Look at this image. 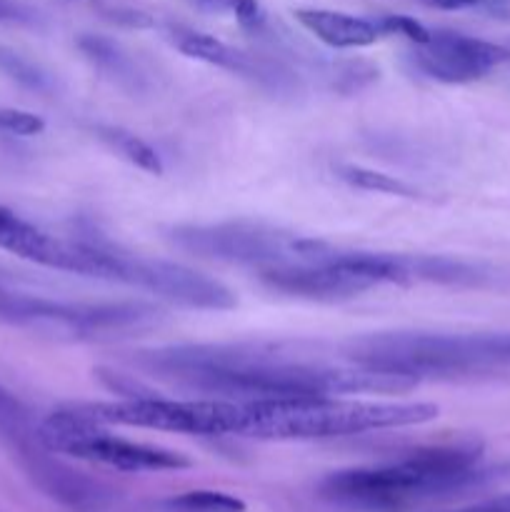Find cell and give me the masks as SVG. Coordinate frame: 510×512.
<instances>
[{
  "instance_id": "obj_1",
  "label": "cell",
  "mask_w": 510,
  "mask_h": 512,
  "mask_svg": "<svg viewBox=\"0 0 510 512\" xmlns=\"http://www.w3.org/2000/svg\"><path fill=\"white\" fill-rule=\"evenodd\" d=\"M130 363L180 390L218 400H303L408 393L413 380L353 365L333 368L285 343H185L138 350Z\"/></svg>"
},
{
  "instance_id": "obj_2",
  "label": "cell",
  "mask_w": 510,
  "mask_h": 512,
  "mask_svg": "<svg viewBox=\"0 0 510 512\" xmlns=\"http://www.w3.org/2000/svg\"><path fill=\"white\" fill-rule=\"evenodd\" d=\"M490 475L493 470L483 465V445L463 440L420 448L388 465L338 470L318 485V495L350 512H405L475 488Z\"/></svg>"
},
{
  "instance_id": "obj_3",
  "label": "cell",
  "mask_w": 510,
  "mask_h": 512,
  "mask_svg": "<svg viewBox=\"0 0 510 512\" xmlns=\"http://www.w3.org/2000/svg\"><path fill=\"white\" fill-rule=\"evenodd\" d=\"M343 358L358 368L420 380H495L510 375V333L393 330L350 338Z\"/></svg>"
},
{
  "instance_id": "obj_4",
  "label": "cell",
  "mask_w": 510,
  "mask_h": 512,
  "mask_svg": "<svg viewBox=\"0 0 510 512\" xmlns=\"http://www.w3.org/2000/svg\"><path fill=\"white\" fill-rule=\"evenodd\" d=\"M238 438L325 440L375 430L410 428L438 418L433 403H370V400L303 398L238 403Z\"/></svg>"
},
{
  "instance_id": "obj_5",
  "label": "cell",
  "mask_w": 510,
  "mask_h": 512,
  "mask_svg": "<svg viewBox=\"0 0 510 512\" xmlns=\"http://www.w3.org/2000/svg\"><path fill=\"white\" fill-rule=\"evenodd\" d=\"M60 270L85 278L113 280L148 290L158 298L193 310H230L235 308V295L228 285L210 275L198 273L188 265L170 263L160 258L125 253L110 240L98 238H65Z\"/></svg>"
},
{
  "instance_id": "obj_6",
  "label": "cell",
  "mask_w": 510,
  "mask_h": 512,
  "mask_svg": "<svg viewBox=\"0 0 510 512\" xmlns=\"http://www.w3.org/2000/svg\"><path fill=\"white\" fill-rule=\"evenodd\" d=\"M0 440L13 455L25 478L53 503L70 512H103L113 505L115 493L83 470L63 463L43 443L40 420L28 405L0 385Z\"/></svg>"
},
{
  "instance_id": "obj_7",
  "label": "cell",
  "mask_w": 510,
  "mask_h": 512,
  "mask_svg": "<svg viewBox=\"0 0 510 512\" xmlns=\"http://www.w3.org/2000/svg\"><path fill=\"white\" fill-rule=\"evenodd\" d=\"M163 233L170 245L195 258L250 265L255 270L310 263V260H320L330 250V245L323 240L290 235L270 225L250 223V220L180 223L170 225Z\"/></svg>"
},
{
  "instance_id": "obj_8",
  "label": "cell",
  "mask_w": 510,
  "mask_h": 512,
  "mask_svg": "<svg viewBox=\"0 0 510 512\" xmlns=\"http://www.w3.org/2000/svg\"><path fill=\"white\" fill-rule=\"evenodd\" d=\"M148 303H63L40 295L13 293L0 285V323L68 340H110L138 333L158 320Z\"/></svg>"
},
{
  "instance_id": "obj_9",
  "label": "cell",
  "mask_w": 510,
  "mask_h": 512,
  "mask_svg": "<svg viewBox=\"0 0 510 512\" xmlns=\"http://www.w3.org/2000/svg\"><path fill=\"white\" fill-rule=\"evenodd\" d=\"M40 435L53 453L108 465L123 473H163V470H188L193 465L188 455L178 450L133 443L108 433L105 425L90 420L75 405L53 410L48 418L40 420Z\"/></svg>"
},
{
  "instance_id": "obj_10",
  "label": "cell",
  "mask_w": 510,
  "mask_h": 512,
  "mask_svg": "<svg viewBox=\"0 0 510 512\" xmlns=\"http://www.w3.org/2000/svg\"><path fill=\"white\" fill-rule=\"evenodd\" d=\"M75 408L100 425L223 438L235 433L240 405L238 400H168L150 395V398H123L115 403H78Z\"/></svg>"
},
{
  "instance_id": "obj_11",
  "label": "cell",
  "mask_w": 510,
  "mask_h": 512,
  "mask_svg": "<svg viewBox=\"0 0 510 512\" xmlns=\"http://www.w3.org/2000/svg\"><path fill=\"white\" fill-rule=\"evenodd\" d=\"M413 63L420 73L438 83L463 85L485 78L493 68L508 63L510 50L473 35L453 33V30H430L425 45H415Z\"/></svg>"
},
{
  "instance_id": "obj_12",
  "label": "cell",
  "mask_w": 510,
  "mask_h": 512,
  "mask_svg": "<svg viewBox=\"0 0 510 512\" xmlns=\"http://www.w3.org/2000/svg\"><path fill=\"white\" fill-rule=\"evenodd\" d=\"M170 40L188 58L240 75V78L250 80V83L260 85V88L270 90V93L290 95L300 88L298 78H295V73L288 65L265 58V55L245 53V50L223 43L215 35L175 25V28H170Z\"/></svg>"
},
{
  "instance_id": "obj_13",
  "label": "cell",
  "mask_w": 510,
  "mask_h": 512,
  "mask_svg": "<svg viewBox=\"0 0 510 512\" xmlns=\"http://www.w3.org/2000/svg\"><path fill=\"white\" fill-rule=\"evenodd\" d=\"M295 18L308 33H313L330 48H368L385 35L378 20L338 13V10L305 8L295 10Z\"/></svg>"
},
{
  "instance_id": "obj_14",
  "label": "cell",
  "mask_w": 510,
  "mask_h": 512,
  "mask_svg": "<svg viewBox=\"0 0 510 512\" xmlns=\"http://www.w3.org/2000/svg\"><path fill=\"white\" fill-rule=\"evenodd\" d=\"M78 48L93 63V68L113 80L118 88L128 90V93H140L145 88V73L140 70V65L115 40L105 38V35H83L78 40Z\"/></svg>"
},
{
  "instance_id": "obj_15",
  "label": "cell",
  "mask_w": 510,
  "mask_h": 512,
  "mask_svg": "<svg viewBox=\"0 0 510 512\" xmlns=\"http://www.w3.org/2000/svg\"><path fill=\"white\" fill-rule=\"evenodd\" d=\"M55 248H58V235L43 233L33 223L0 205V250H8L43 268H53Z\"/></svg>"
},
{
  "instance_id": "obj_16",
  "label": "cell",
  "mask_w": 510,
  "mask_h": 512,
  "mask_svg": "<svg viewBox=\"0 0 510 512\" xmlns=\"http://www.w3.org/2000/svg\"><path fill=\"white\" fill-rule=\"evenodd\" d=\"M95 135H98L113 153H118L120 158L128 160L135 168L145 170V173L150 175H163V160H160L158 150H155L148 140L138 138V135L130 133V130L118 128V125H95Z\"/></svg>"
},
{
  "instance_id": "obj_17",
  "label": "cell",
  "mask_w": 510,
  "mask_h": 512,
  "mask_svg": "<svg viewBox=\"0 0 510 512\" xmlns=\"http://www.w3.org/2000/svg\"><path fill=\"white\" fill-rule=\"evenodd\" d=\"M338 175L348 185L358 190H370V193H383V195H398V198H423L415 185L405 183V180L395 178V175L380 173V170L363 168V165H340Z\"/></svg>"
},
{
  "instance_id": "obj_18",
  "label": "cell",
  "mask_w": 510,
  "mask_h": 512,
  "mask_svg": "<svg viewBox=\"0 0 510 512\" xmlns=\"http://www.w3.org/2000/svg\"><path fill=\"white\" fill-rule=\"evenodd\" d=\"M165 505L173 512H245L243 500L218 490H190L175 495Z\"/></svg>"
},
{
  "instance_id": "obj_19",
  "label": "cell",
  "mask_w": 510,
  "mask_h": 512,
  "mask_svg": "<svg viewBox=\"0 0 510 512\" xmlns=\"http://www.w3.org/2000/svg\"><path fill=\"white\" fill-rule=\"evenodd\" d=\"M0 68H3L10 78H15L18 83H23L25 88L48 90L50 85H53L50 75L43 73L38 65L28 63V60H23L20 55L8 53V50H0Z\"/></svg>"
},
{
  "instance_id": "obj_20",
  "label": "cell",
  "mask_w": 510,
  "mask_h": 512,
  "mask_svg": "<svg viewBox=\"0 0 510 512\" xmlns=\"http://www.w3.org/2000/svg\"><path fill=\"white\" fill-rule=\"evenodd\" d=\"M93 375L100 380V383H103L105 390L120 395V398H150V395H158L153 388H148L145 383H140L138 378L118 373V370H113V368H95Z\"/></svg>"
},
{
  "instance_id": "obj_21",
  "label": "cell",
  "mask_w": 510,
  "mask_h": 512,
  "mask_svg": "<svg viewBox=\"0 0 510 512\" xmlns=\"http://www.w3.org/2000/svg\"><path fill=\"white\" fill-rule=\"evenodd\" d=\"M0 130L10 135H40L45 130V120L40 115L28 113V110L18 108H0Z\"/></svg>"
},
{
  "instance_id": "obj_22",
  "label": "cell",
  "mask_w": 510,
  "mask_h": 512,
  "mask_svg": "<svg viewBox=\"0 0 510 512\" xmlns=\"http://www.w3.org/2000/svg\"><path fill=\"white\" fill-rule=\"evenodd\" d=\"M378 23L385 35H403L413 45H425L430 40V30L408 15H385V18H378Z\"/></svg>"
},
{
  "instance_id": "obj_23",
  "label": "cell",
  "mask_w": 510,
  "mask_h": 512,
  "mask_svg": "<svg viewBox=\"0 0 510 512\" xmlns=\"http://www.w3.org/2000/svg\"><path fill=\"white\" fill-rule=\"evenodd\" d=\"M425 5L438 10H468V8H483L490 15H498V18H510V5H505L503 0H423Z\"/></svg>"
},
{
  "instance_id": "obj_24",
  "label": "cell",
  "mask_w": 510,
  "mask_h": 512,
  "mask_svg": "<svg viewBox=\"0 0 510 512\" xmlns=\"http://www.w3.org/2000/svg\"><path fill=\"white\" fill-rule=\"evenodd\" d=\"M233 15L243 28L258 30L265 23V13L258 0H233Z\"/></svg>"
},
{
  "instance_id": "obj_25",
  "label": "cell",
  "mask_w": 510,
  "mask_h": 512,
  "mask_svg": "<svg viewBox=\"0 0 510 512\" xmlns=\"http://www.w3.org/2000/svg\"><path fill=\"white\" fill-rule=\"evenodd\" d=\"M445 512H510V493L498 495V498H493V500H485V503L470 505V508L445 510Z\"/></svg>"
},
{
  "instance_id": "obj_26",
  "label": "cell",
  "mask_w": 510,
  "mask_h": 512,
  "mask_svg": "<svg viewBox=\"0 0 510 512\" xmlns=\"http://www.w3.org/2000/svg\"><path fill=\"white\" fill-rule=\"evenodd\" d=\"M110 18L118 20V23H128V25H148L150 23L145 15L133 13V10H113V13H110Z\"/></svg>"
},
{
  "instance_id": "obj_27",
  "label": "cell",
  "mask_w": 510,
  "mask_h": 512,
  "mask_svg": "<svg viewBox=\"0 0 510 512\" xmlns=\"http://www.w3.org/2000/svg\"><path fill=\"white\" fill-rule=\"evenodd\" d=\"M20 15H23V10L15 0H0V20H15Z\"/></svg>"
}]
</instances>
